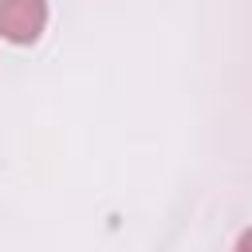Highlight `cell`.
I'll return each instance as SVG.
<instances>
[{
    "mask_svg": "<svg viewBox=\"0 0 252 252\" xmlns=\"http://www.w3.org/2000/svg\"><path fill=\"white\" fill-rule=\"evenodd\" d=\"M47 28V0H0V35L8 43H35Z\"/></svg>",
    "mask_w": 252,
    "mask_h": 252,
    "instance_id": "1",
    "label": "cell"
},
{
    "mask_svg": "<svg viewBox=\"0 0 252 252\" xmlns=\"http://www.w3.org/2000/svg\"><path fill=\"white\" fill-rule=\"evenodd\" d=\"M232 252H252V228H244L240 236H236V248Z\"/></svg>",
    "mask_w": 252,
    "mask_h": 252,
    "instance_id": "2",
    "label": "cell"
}]
</instances>
